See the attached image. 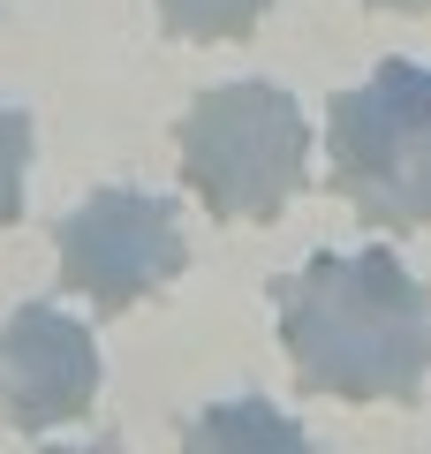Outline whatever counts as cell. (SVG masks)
I'll return each instance as SVG.
<instances>
[{
  "label": "cell",
  "instance_id": "1",
  "mask_svg": "<svg viewBox=\"0 0 431 454\" xmlns=\"http://www.w3.org/2000/svg\"><path fill=\"white\" fill-rule=\"evenodd\" d=\"M287 364L333 402H424L431 372V288L394 250H318L272 280Z\"/></svg>",
  "mask_w": 431,
  "mask_h": 454
},
{
  "label": "cell",
  "instance_id": "2",
  "mask_svg": "<svg viewBox=\"0 0 431 454\" xmlns=\"http://www.w3.org/2000/svg\"><path fill=\"white\" fill-rule=\"evenodd\" d=\"M325 182L364 227L409 235L431 227V68L379 61L364 83L333 91L325 106Z\"/></svg>",
  "mask_w": 431,
  "mask_h": 454
},
{
  "label": "cell",
  "instance_id": "3",
  "mask_svg": "<svg viewBox=\"0 0 431 454\" xmlns=\"http://www.w3.org/2000/svg\"><path fill=\"white\" fill-rule=\"evenodd\" d=\"M182 182L212 220H280L310 175V121L295 91L250 76L212 83L182 114Z\"/></svg>",
  "mask_w": 431,
  "mask_h": 454
},
{
  "label": "cell",
  "instance_id": "4",
  "mask_svg": "<svg viewBox=\"0 0 431 454\" xmlns=\"http://www.w3.org/2000/svg\"><path fill=\"white\" fill-rule=\"evenodd\" d=\"M53 250H61V280L106 318L160 295L175 273H190L182 220L152 190H91L76 212H61Z\"/></svg>",
  "mask_w": 431,
  "mask_h": 454
},
{
  "label": "cell",
  "instance_id": "5",
  "mask_svg": "<svg viewBox=\"0 0 431 454\" xmlns=\"http://www.w3.org/2000/svg\"><path fill=\"white\" fill-rule=\"evenodd\" d=\"M98 402V340L68 310L23 303L0 318V432H53Z\"/></svg>",
  "mask_w": 431,
  "mask_h": 454
},
{
  "label": "cell",
  "instance_id": "6",
  "mask_svg": "<svg viewBox=\"0 0 431 454\" xmlns=\"http://www.w3.org/2000/svg\"><path fill=\"white\" fill-rule=\"evenodd\" d=\"M265 0H160V23L190 46H220V38H250Z\"/></svg>",
  "mask_w": 431,
  "mask_h": 454
},
{
  "label": "cell",
  "instance_id": "7",
  "mask_svg": "<svg viewBox=\"0 0 431 454\" xmlns=\"http://www.w3.org/2000/svg\"><path fill=\"white\" fill-rule=\"evenodd\" d=\"M23 175H31V114L0 106V227L23 220Z\"/></svg>",
  "mask_w": 431,
  "mask_h": 454
},
{
  "label": "cell",
  "instance_id": "8",
  "mask_svg": "<svg viewBox=\"0 0 431 454\" xmlns=\"http://www.w3.org/2000/svg\"><path fill=\"white\" fill-rule=\"evenodd\" d=\"M197 439H220V432H265V439H303L287 417H265V409H220V417H205V424H190Z\"/></svg>",
  "mask_w": 431,
  "mask_h": 454
},
{
  "label": "cell",
  "instance_id": "9",
  "mask_svg": "<svg viewBox=\"0 0 431 454\" xmlns=\"http://www.w3.org/2000/svg\"><path fill=\"white\" fill-rule=\"evenodd\" d=\"M364 8H394V16H416V8H431V0H364Z\"/></svg>",
  "mask_w": 431,
  "mask_h": 454
}]
</instances>
